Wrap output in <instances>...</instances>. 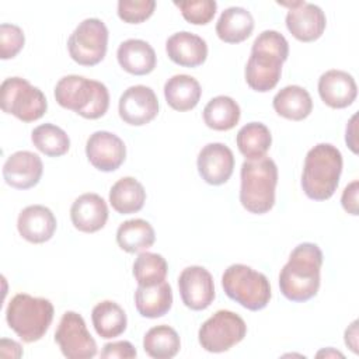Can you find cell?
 <instances>
[{"label":"cell","instance_id":"cell-1","mask_svg":"<svg viewBox=\"0 0 359 359\" xmlns=\"http://www.w3.org/2000/svg\"><path fill=\"white\" fill-rule=\"evenodd\" d=\"M321 266L323 251L317 244L302 243L296 245L279 273L282 294L296 303L314 297L320 289Z\"/></svg>","mask_w":359,"mask_h":359},{"label":"cell","instance_id":"cell-2","mask_svg":"<svg viewBox=\"0 0 359 359\" xmlns=\"http://www.w3.org/2000/svg\"><path fill=\"white\" fill-rule=\"evenodd\" d=\"M289 56L286 38L273 29L262 31L254 41L245 65V81L258 93L271 91L282 74V65Z\"/></svg>","mask_w":359,"mask_h":359},{"label":"cell","instance_id":"cell-3","mask_svg":"<svg viewBox=\"0 0 359 359\" xmlns=\"http://www.w3.org/2000/svg\"><path fill=\"white\" fill-rule=\"evenodd\" d=\"M342 172V154L330 143H318L311 147L304 158L302 188L313 201L330 199L339 184Z\"/></svg>","mask_w":359,"mask_h":359},{"label":"cell","instance_id":"cell-4","mask_svg":"<svg viewBox=\"0 0 359 359\" xmlns=\"http://www.w3.org/2000/svg\"><path fill=\"white\" fill-rule=\"evenodd\" d=\"M55 100L66 109L86 119H98L109 107V93L104 83L79 74L62 77L55 86Z\"/></svg>","mask_w":359,"mask_h":359},{"label":"cell","instance_id":"cell-5","mask_svg":"<svg viewBox=\"0 0 359 359\" xmlns=\"http://www.w3.org/2000/svg\"><path fill=\"white\" fill-rule=\"evenodd\" d=\"M240 202L254 215H264L275 205L278 167L269 157L245 160L240 170Z\"/></svg>","mask_w":359,"mask_h":359},{"label":"cell","instance_id":"cell-6","mask_svg":"<svg viewBox=\"0 0 359 359\" xmlns=\"http://www.w3.org/2000/svg\"><path fill=\"white\" fill-rule=\"evenodd\" d=\"M53 313L55 309L50 300L18 293L7 304L6 321L24 342L31 344L46 334L52 324Z\"/></svg>","mask_w":359,"mask_h":359},{"label":"cell","instance_id":"cell-7","mask_svg":"<svg viewBox=\"0 0 359 359\" xmlns=\"http://www.w3.org/2000/svg\"><path fill=\"white\" fill-rule=\"evenodd\" d=\"M224 293L247 310L258 311L271 300V285L268 278L244 264L230 265L222 276Z\"/></svg>","mask_w":359,"mask_h":359},{"label":"cell","instance_id":"cell-8","mask_svg":"<svg viewBox=\"0 0 359 359\" xmlns=\"http://www.w3.org/2000/svg\"><path fill=\"white\" fill-rule=\"evenodd\" d=\"M0 105L3 112L22 122L38 121L48 109L45 94L22 77H8L1 83Z\"/></svg>","mask_w":359,"mask_h":359},{"label":"cell","instance_id":"cell-9","mask_svg":"<svg viewBox=\"0 0 359 359\" xmlns=\"http://www.w3.org/2000/svg\"><path fill=\"white\" fill-rule=\"evenodd\" d=\"M245 334L247 325L238 314L230 310H217L201 325L198 339L205 351L220 353L241 342Z\"/></svg>","mask_w":359,"mask_h":359},{"label":"cell","instance_id":"cell-10","mask_svg":"<svg viewBox=\"0 0 359 359\" xmlns=\"http://www.w3.org/2000/svg\"><path fill=\"white\" fill-rule=\"evenodd\" d=\"M108 28L100 18L83 20L67 39L70 57L81 66L98 65L107 53Z\"/></svg>","mask_w":359,"mask_h":359},{"label":"cell","instance_id":"cell-11","mask_svg":"<svg viewBox=\"0 0 359 359\" xmlns=\"http://www.w3.org/2000/svg\"><path fill=\"white\" fill-rule=\"evenodd\" d=\"M55 341L67 359H90L97 355V342L88 332L84 318L76 311H66L62 316Z\"/></svg>","mask_w":359,"mask_h":359},{"label":"cell","instance_id":"cell-12","mask_svg":"<svg viewBox=\"0 0 359 359\" xmlns=\"http://www.w3.org/2000/svg\"><path fill=\"white\" fill-rule=\"evenodd\" d=\"M121 119L132 126H142L151 122L158 114V100L156 93L143 84L126 88L118 102Z\"/></svg>","mask_w":359,"mask_h":359},{"label":"cell","instance_id":"cell-13","mask_svg":"<svg viewBox=\"0 0 359 359\" xmlns=\"http://www.w3.org/2000/svg\"><path fill=\"white\" fill-rule=\"evenodd\" d=\"M182 303L195 311L208 309L215 300V283L210 272L199 265L187 266L178 278Z\"/></svg>","mask_w":359,"mask_h":359},{"label":"cell","instance_id":"cell-14","mask_svg":"<svg viewBox=\"0 0 359 359\" xmlns=\"http://www.w3.org/2000/svg\"><path fill=\"white\" fill-rule=\"evenodd\" d=\"M279 4L289 7L286 14V28L297 41L313 42L323 35L327 18L318 6L307 1Z\"/></svg>","mask_w":359,"mask_h":359},{"label":"cell","instance_id":"cell-15","mask_svg":"<svg viewBox=\"0 0 359 359\" xmlns=\"http://www.w3.org/2000/svg\"><path fill=\"white\" fill-rule=\"evenodd\" d=\"M86 156L94 168L102 172H111L118 170L125 161L126 146L115 133L97 130L87 139Z\"/></svg>","mask_w":359,"mask_h":359},{"label":"cell","instance_id":"cell-16","mask_svg":"<svg viewBox=\"0 0 359 359\" xmlns=\"http://www.w3.org/2000/svg\"><path fill=\"white\" fill-rule=\"evenodd\" d=\"M196 167L206 184L222 185L227 182L233 174V151L223 143H208L198 154Z\"/></svg>","mask_w":359,"mask_h":359},{"label":"cell","instance_id":"cell-17","mask_svg":"<svg viewBox=\"0 0 359 359\" xmlns=\"http://www.w3.org/2000/svg\"><path fill=\"white\" fill-rule=\"evenodd\" d=\"M43 172V164L38 154L20 150L8 156L3 165V178L7 185L15 189H29L35 187Z\"/></svg>","mask_w":359,"mask_h":359},{"label":"cell","instance_id":"cell-18","mask_svg":"<svg viewBox=\"0 0 359 359\" xmlns=\"http://www.w3.org/2000/svg\"><path fill=\"white\" fill-rule=\"evenodd\" d=\"M318 94L325 105L334 109H342L353 104L358 95V87L352 74L331 69L320 76Z\"/></svg>","mask_w":359,"mask_h":359},{"label":"cell","instance_id":"cell-19","mask_svg":"<svg viewBox=\"0 0 359 359\" xmlns=\"http://www.w3.org/2000/svg\"><path fill=\"white\" fill-rule=\"evenodd\" d=\"M56 224L55 215L43 205H29L24 208L17 219L20 236L32 244L49 241L55 234Z\"/></svg>","mask_w":359,"mask_h":359},{"label":"cell","instance_id":"cell-20","mask_svg":"<svg viewBox=\"0 0 359 359\" xmlns=\"http://www.w3.org/2000/svg\"><path fill=\"white\" fill-rule=\"evenodd\" d=\"M73 226L83 233H95L101 230L108 220L107 202L94 192H87L74 199L70 208Z\"/></svg>","mask_w":359,"mask_h":359},{"label":"cell","instance_id":"cell-21","mask_svg":"<svg viewBox=\"0 0 359 359\" xmlns=\"http://www.w3.org/2000/svg\"><path fill=\"white\" fill-rule=\"evenodd\" d=\"M165 52L170 60L178 66L198 67L208 57V45L199 35L180 31L165 41Z\"/></svg>","mask_w":359,"mask_h":359},{"label":"cell","instance_id":"cell-22","mask_svg":"<svg viewBox=\"0 0 359 359\" xmlns=\"http://www.w3.org/2000/svg\"><path fill=\"white\" fill-rule=\"evenodd\" d=\"M119 66L135 76H144L154 70L157 56L151 45L143 39H126L121 42L116 50Z\"/></svg>","mask_w":359,"mask_h":359},{"label":"cell","instance_id":"cell-23","mask_svg":"<svg viewBox=\"0 0 359 359\" xmlns=\"http://www.w3.org/2000/svg\"><path fill=\"white\" fill-rule=\"evenodd\" d=\"M137 313L146 318H158L167 314L172 306V289L168 282L153 286H140L135 292Z\"/></svg>","mask_w":359,"mask_h":359},{"label":"cell","instance_id":"cell-24","mask_svg":"<svg viewBox=\"0 0 359 359\" xmlns=\"http://www.w3.org/2000/svg\"><path fill=\"white\" fill-rule=\"evenodd\" d=\"M254 29V17L244 7H229L222 11L216 22V34L226 43L245 41Z\"/></svg>","mask_w":359,"mask_h":359},{"label":"cell","instance_id":"cell-25","mask_svg":"<svg viewBox=\"0 0 359 359\" xmlns=\"http://www.w3.org/2000/svg\"><path fill=\"white\" fill-rule=\"evenodd\" d=\"M202 95L199 81L188 74H175L164 84V97L167 104L180 112L194 109Z\"/></svg>","mask_w":359,"mask_h":359},{"label":"cell","instance_id":"cell-26","mask_svg":"<svg viewBox=\"0 0 359 359\" xmlns=\"http://www.w3.org/2000/svg\"><path fill=\"white\" fill-rule=\"evenodd\" d=\"M272 107L278 115L286 119L303 121L313 111V100L304 87L292 84L275 94Z\"/></svg>","mask_w":359,"mask_h":359},{"label":"cell","instance_id":"cell-27","mask_svg":"<svg viewBox=\"0 0 359 359\" xmlns=\"http://www.w3.org/2000/svg\"><path fill=\"white\" fill-rule=\"evenodd\" d=\"M144 202L146 191L133 177L118 180L109 189V203L119 215L136 213L143 208Z\"/></svg>","mask_w":359,"mask_h":359},{"label":"cell","instance_id":"cell-28","mask_svg":"<svg viewBox=\"0 0 359 359\" xmlns=\"http://www.w3.org/2000/svg\"><path fill=\"white\" fill-rule=\"evenodd\" d=\"M91 320L95 332L104 339L119 337L128 325L126 313L112 300L97 303L91 311Z\"/></svg>","mask_w":359,"mask_h":359},{"label":"cell","instance_id":"cell-29","mask_svg":"<svg viewBox=\"0 0 359 359\" xmlns=\"http://www.w3.org/2000/svg\"><path fill=\"white\" fill-rule=\"evenodd\" d=\"M154 229L143 219L126 220L121 223L116 230V243L119 248L129 254L146 251L154 244Z\"/></svg>","mask_w":359,"mask_h":359},{"label":"cell","instance_id":"cell-30","mask_svg":"<svg viewBox=\"0 0 359 359\" xmlns=\"http://www.w3.org/2000/svg\"><path fill=\"white\" fill-rule=\"evenodd\" d=\"M236 143L245 160L252 161L265 157L272 144V135L262 122H250L238 130Z\"/></svg>","mask_w":359,"mask_h":359},{"label":"cell","instance_id":"cell-31","mask_svg":"<svg viewBox=\"0 0 359 359\" xmlns=\"http://www.w3.org/2000/svg\"><path fill=\"white\" fill-rule=\"evenodd\" d=\"M241 116L240 105L229 95H217L212 98L203 108V121L213 130L233 129Z\"/></svg>","mask_w":359,"mask_h":359},{"label":"cell","instance_id":"cell-32","mask_svg":"<svg viewBox=\"0 0 359 359\" xmlns=\"http://www.w3.org/2000/svg\"><path fill=\"white\" fill-rule=\"evenodd\" d=\"M181 348L178 332L165 324L151 327L143 337L144 352L154 359L174 358Z\"/></svg>","mask_w":359,"mask_h":359},{"label":"cell","instance_id":"cell-33","mask_svg":"<svg viewBox=\"0 0 359 359\" xmlns=\"http://www.w3.org/2000/svg\"><path fill=\"white\" fill-rule=\"evenodd\" d=\"M31 140L34 146L48 157H60L70 149L67 133L53 123H42L36 126L31 133Z\"/></svg>","mask_w":359,"mask_h":359},{"label":"cell","instance_id":"cell-34","mask_svg":"<svg viewBox=\"0 0 359 359\" xmlns=\"http://www.w3.org/2000/svg\"><path fill=\"white\" fill-rule=\"evenodd\" d=\"M167 272L165 258L156 252L142 251L133 262V276L140 286H153L164 282Z\"/></svg>","mask_w":359,"mask_h":359},{"label":"cell","instance_id":"cell-35","mask_svg":"<svg viewBox=\"0 0 359 359\" xmlns=\"http://www.w3.org/2000/svg\"><path fill=\"white\" fill-rule=\"evenodd\" d=\"M182 17L194 25H206L216 14L217 3L215 0H195V1H175Z\"/></svg>","mask_w":359,"mask_h":359},{"label":"cell","instance_id":"cell-36","mask_svg":"<svg viewBox=\"0 0 359 359\" xmlns=\"http://www.w3.org/2000/svg\"><path fill=\"white\" fill-rule=\"evenodd\" d=\"M154 8V0H119L118 17L128 24H140L151 17Z\"/></svg>","mask_w":359,"mask_h":359},{"label":"cell","instance_id":"cell-37","mask_svg":"<svg viewBox=\"0 0 359 359\" xmlns=\"http://www.w3.org/2000/svg\"><path fill=\"white\" fill-rule=\"evenodd\" d=\"M24 43V31L18 25L7 22L0 25V57L3 60L15 57L22 49Z\"/></svg>","mask_w":359,"mask_h":359},{"label":"cell","instance_id":"cell-38","mask_svg":"<svg viewBox=\"0 0 359 359\" xmlns=\"http://www.w3.org/2000/svg\"><path fill=\"white\" fill-rule=\"evenodd\" d=\"M137 352L129 341H114L104 345L100 356L102 359H132Z\"/></svg>","mask_w":359,"mask_h":359},{"label":"cell","instance_id":"cell-39","mask_svg":"<svg viewBox=\"0 0 359 359\" xmlns=\"http://www.w3.org/2000/svg\"><path fill=\"white\" fill-rule=\"evenodd\" d=\"M358 194H359V181L355 180L345 187L342 196H341V205H342L344 210L352 216L359 215Z\"/></svg>","mask_w":359,"mask_h":359},{"label":"cell","instance_id":"cell-40","mask_svg":"<svg viewBox=\"0 0 359 359\" xmlns=\"http://www.w3.org/2000/svg\"><path fill=\"white\" fill-rule=\"evenodd\" d=\"M0 355L8 358H20L22 355V348L15 341L3 338L0 341Z\"/></svg>","mask_w":359,"mask_h":359},{"label":"cell","instance_id":"cell-41","mask_svg":"<svg viewBox=\"0 0 359 359\" xmlns=\"http://www.w3.org/2000/svg\"><path fill=\"white\" fill-rule=\"evenodd\" d=\"M356 118H358V115L355 114L351 119H349V122H348V125H346V135H345V142H346V144L349 146V149L356 154L358 153V143H356V139H355V133H356Z\"/></svg>","mask_w":359,"mask_h":359},{"label":"cell","instance_id":"cell-42","mask_svg":"<svg viewBox=\"0 0 359 359\" xmlns=\"http://www.w3.org/2000/svg\"><path fill=\"white\" fill-rule=\"evenodd\" d=\"M345 344L353 353H358V321L355 320L345 331Z\"/></svg>","mask_w":359,"mask_h":359},{"label":"cell","instance_id":"cell-43","mask_svg":"<svg viewBox=\"0 0 359 359\" xmlns=\"http://www.w3.org/2000/svg\"><path fill=\"white\" fill-rule=\"evenodd\" d=\"M320 355H325V356H330V355H334V356H344L341 352H338V351H334L332 348H328L327 351L324 349V351H320L318 353H317V356H320Z\"/></svg>","mask_w":359,"mask_h":359}]
</instances>
